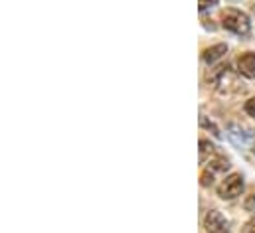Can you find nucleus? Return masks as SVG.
I'll use <instances>...</instances> for the list:
<instances>
[{"label":"nucleus","instance_id":"nucleus-14","mask_svg":"<svg viewBox=\"0 0 255 233\" xmlns=\"http://www.w3.org/2000/svg\"><path fill=\"white\" fill-rule=\"evenodd\" d=\"M202 186H212V174L210 172H204L202 174Z\"/></svg>","mask_w":255,"mask_h":233},{"label":"nucleus","instance_id":"nucleus-5","mask_svg":"<svg viewBox=\"0 0 255 233\" xmlns=\"http://www.w3.org/2000/svg\"><path fill=\"white\" fill-rule=\"evenodd\" d=\"M204 228L208 233H228L230 232V224L228 220L218 212V210H212L206 214L204 218Z\"/></svg>","mask_w":255,"mask_h":233},{"label":"nucleus","instance_id":"nucleus-1","mask_svg":"<svg viewBox=\"0 0 255 233\" xmlns=\"http://www.w3.org/2000/svg\"><path fill=\"white\" fill-rule=\"evenodd\" d=\"M222 26L238 36H246L250 34L252 30V22H250V16L242 10H236V8H230L222 14Z\"/></svg>","mask_w":255,"mask_h":233},{"label":"nucleus","instance_id":"nucleus-11","mask_svg":"<svg viewBox=\"0 0 255 233\" xmlns=\"http://www.w3.org/2000/svg\"><path fill=\"white\" fill-rule=\"evenodd\" d=\"M246 113L255 118V97H252V99L246 103Z\"/></svg>","mask_w":255,"mask_h":233},{"label":"nucleus","instance_id":"nucleus-8","mask_svg":"<svg viewBox=\"0 0 255 233\" xmlns=\"http://www.w3.org/2000/svg\"><path fill=\"white\" fill-rule=\"evenodd\" d=\"M216 156V146L210 140H200V162H208Z\"/></svg>","mask_w":255,"mask_h":233},{"label":"nucleus","instance_id":"nucleus-10","mask_svg":"<svg viewBox=\"0 0 255 233\" xmlns=\"http://www.w3.org/2000/svg\"><path fill=\"white\" fill-rule=\"evenodd\" d=\"M200 124H202V126H206V128H212L216 136H222V134H220V130L214 126V122H208V118H206V116H200Z\"/></svg>","mask_w":255,"mask_h":233},{"label":"nucleus","instance_id":"nucleus-7","mask_svg":"<svg viewBox=\"0 0 255 233\" xmlns=\"http://www.w3.org/2000/svg\"><path fill=\"white\" fill-rule=\"evenodd\" d=\"M226 54H228L226 44H216V46H212V48H208V50L204 52V61H206V63H216L218 59H222Z\"/></svg>","mask_w":255,"mask_h":233},{"label":"nucleus","instance_id":"nucleus-4","mask_svg":"<svg viewBox=\"0 0 255 233\" xmlns=\"http://www.w3.org/2000/svg\"><path fill=\"white\" fill-rule=\"evenodd\" d=\"M254 136H255V132L248 130L246 126H242V124H238V122L228 124V138H230L236 146H240V148H246V146L254 144Z\"/></svg>","mask_w":255,"mask_h":233},{"label":"nucleus","instance_id":"nucleus-2","mask_svg":"<svg viewBox=\"0 0 255 233\" xmlns=\"http://www.w3.org/2000/svg\"><path fill=\"white\" fill-rule=\"evenodd\" d=\"M208 81H212L220 93H232L238 89V77L232 73L230 67H220V71H216Z\"/></svg>","mask_w":255,"mask_h":233},{"label":"nucleus","instance_id":"nucleus-15","mask_svg":"<svg viewBox=\"0 0 255 233\" xmlns=\"http://www.w3.org/2000/svg\"><path fill=\"white\" fill-rule=\"evenodd\" d=\"M246 233H255V222H252V224L248 226V230H246Z\"/></svg>","mask_w":255,"mask_h":233},{"label":"nucleus","instance_id":"nucleus-12","mask_svg":"<svg viewBox=\"0 0 255 233\" xmlns=\"http://www.w3.org/2000/svg\"><path fill=\"white\" fill-rule=\"evenodd\" d=\"M244 206H246V210H248V212H255V194L246 200V204H244Z\"/></svg>","mask_w":255,"mask_h":233},{"label":"nucleus","instance_id":"nucleus-13","mask_svg":"<svg viewBox=\"0 0 255 233\" xmlns=\"http://www.w3.org/2000/svg\"><path fill=\"white\" fill-rule=\"evenodd\" d=\"M216 2H218V0H200V4H198V8H200V10H206V8L210 6V4L214 6Z\"/></svg>","mask_w":255,"mask_h":233},{"label":"nucleus","instance_id":"nucleus-3","mask_svg":"<svg viewBox=\"0 0 255 233\" xmlns=\"http://www.w3.org/2000/svg\"><path fill=\"white\" fill-rule=\"evenodd\" d=\"M244 192V176L230 174L218 188V196L222 200H234Z\"/></svg>","mask_w":255,"mask_h":233},{"label":"nucleus","instance_id":"nucleus-9","mask_svg":"<svg viewBox=\"0 0 255 233\" xmlns=\"http://www.w3.org/2000/svg\"><path fill=\"white\" fill-rule=\"evenodd\" d=\"M210 168L216 170V172H222V170H228L230 168V160L222 154H216L212 160H210Z\"/></svg>","mask_w":255,"mask_h":233},{"label":"nucleus","instance_id":"nucleus-16","mask_svg":"<svg viewBox=\"0 0 255 233\" xmlns=\"http://www.w3.org/2000/svg\"><path fill=\"white\" fill-rule=\"evenodd\" d=\"M252 146H254V152H255V136H254V144H252Z\"/></svg>","mask_w":255,"mask_h":233},{"label":"nucleus","instance_id":"nucleus-6","mask_svg":"<svg viewBox=\"0 0 255 233\" xmlns=\"http://www.w3.org/2000/svg\"><path fill=\"white\" fill-rule=\"evenodd\" d=\"M238 69L246 77H255V54H252V52L242 54L238 59Z\"/></svg>","mask_w":255,"mask_h":233}]
</instances>
